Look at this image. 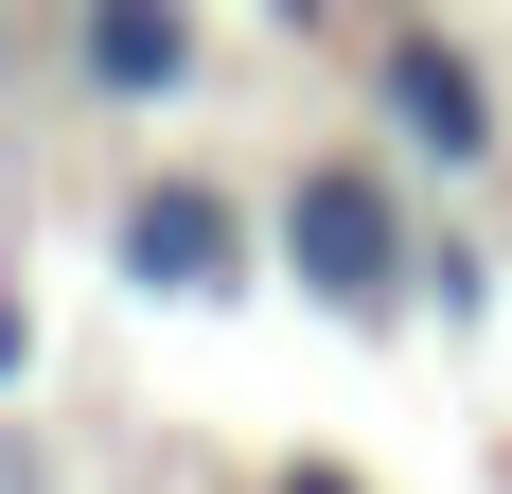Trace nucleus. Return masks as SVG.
<instances>
[{
	"instance_id": "6",
	"label": "nucleus",
	"mask_w": 512,
	"mask_h": 494,
	"mask_svg": "<svg viewBox=\"0 0 512 494\" xmlns=\"http://www.w3.org/2000/svg\"><path fill=\"white\" fill-rule=\"evenodd\" d=\"M283 494H336V477H283Z\"/></svg>"
},
{
	"instance_id": "3",
	"label": "nucleus",
	"mask_w": 512,
	"mask_h": 494,
	"mask_svg": "<svg viewBox=\"0 0 512 494\" xmlns=\"http://www.w3.org/2000/svg\"><path fill=\"white\" fill-rule=\"evenodd\" d=\"M301 265H318L336 300H371V283H389V212H371L354 177H301Z\"/></svg>"
},
{
	"instance_id": "4",
	"label": "nucleus",
	"mask_w": 512,
	"mask_h": 494,
	"mask_svg": "<svg viewBox=\"0 0 512 494\" xmlns=\"http://www.w3.org/2000/svg\"><path fill=\"white\" fill-rule=\"evenodd\" d=\"M389 106H407V142H442V159H477V89L442 71V53H407V71H389Z\"/></svg>"
},
{
	"instance_id": "5",
	"label": "nucleus",
	"mask_w": 512,
	"mask_h": 494,
	"mask_svg": "<svg viewBox=\"0 0 512 494\" xmlns=\"http://www.w3.org/2000/svg\"><path fill=\"white\" fill-rule=\"evenodd\" d=\"M18 353H36V318H18V300H0V371H18Z\"/></svg>"
},
{
	"instance_id": "1",
	"label": "nucleus",
	"mask_w": 512,
	"mask_h": 494,
	"mask_svg": "<svg viewBox=\"0 0 512 494\" xmlns=\"http://www.w3.org/2000/svg\"><path fill=\"white\" fill-rule=\"evenodd\" d=\"M177 71H195V18L177 0H89V89L106 106H159Z\"/></svg>"
},
{
	"instance_id": "7",
	"label": "nucleus",
	"mask_w": 512,
	"mask_h": 494,
	"mask_svg": "<svg viewBox=\"0 0 512 494\" xmlns=\"http://www.w3.org/2000/svg\"><path fill=\"white\" fill-rule=\"evenodd\" d=\"M283 18H301V0H283Z\"/></svg>"
},
{
	"instance_id": "2",
	"label": "nucleus",
	"mask_w": 512,
	"mask_h": 494,
	"mask_svg": "<svg viewBox=\"0 0 512 494\" xmlns=\"http://www.w3.org/2000/svg\"><path fill=\"white\" fill-rule=\"evenodd\" d=\"M124 265L142 283H230V212L195 177H159V195H124Z\"/></svg>"
}]
</instances>
